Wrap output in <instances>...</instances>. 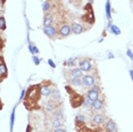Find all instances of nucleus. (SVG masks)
<instances>
[{
  "label": "nucleus",
  "instance_id": "obj_7",
  "mask_svg": "<svg viewBox=\"0 0 133 132\" xmlns=\"http://www.w3.org/2000/svg\"><path fill=\"white\" fill-rule=\"evenodd\" d=\"M43 33L47 35L48 38H50V39H52L54 40V39L57 37V34H58V30H56L52 25L43 26Z\"/></svg>",
  "mask_w": 133,
  "mask_h": 132
},
{
  "label": "nucleus",
  "instance_id": "obj_36",
  "mask_svg": "<svg viewBox=\"0 0 133 132\" xmlns=\"http://www.w3.org/2000/svg\"><path fill=\"white\" fill-rule=\"evenodd\" d=\"M5 2H6V0H1V5H2V6H4Z\"/></svg>",
  "mask_w": 133,
  "mask_h": 132
},
{
  "label": "nucleus",
  "instance_id": "obj_4",
  "mask_svg": "<svg viewBox=\"0 0 133 132\" xmlns=\"http://www.w3.org/2000/svg\"><path fill=\"white\" fill-rule=\"evenodd\" d=\"M7 76H8V70L5 63V58L4 56H0V81L2 82Z\"/></svg>",
  "mask_w": 133,
  "mask_h": 132
},
{
  "label": "nucleus",
  "instance_id": "obj_16",
  "mask_svg": "<svg viewBox=\"0 0 133 132\" xmlns=\"http://www.w3.org/2000/svg\"><path fill=\"white\" fill-rule=\"evenodd\" d=\"M104 100H101V99H97V100L93 101V105H92V108L95 110H101L104 108Z\"/></svg>",
  "mask_w": 133,
  "mask_h": 132
},
{
  "label": "nucleus",
  "instance_id": "obj_37",
  "mask_svg": "<svg viewBox=\"0 0 133 132\" xmlns=\"http://www.w3.org/2000/svg\"><path fill=\"white\" fill-rule=\"evenodd\" d=\"M89 2H90V4H92V2H93V0H89Z\"/></svg>",
  "mask_w": 133,
  "mask_h": 132
},
{
  "label": "nucleus",
  "instance_id": "obj_17",
  "mask_svg": "<svg viewBox=\"0 0 133 132\" xmlns=\"http://www.w3.org/2000/svg\"><path fill=\"white\" fill-rule=\"evenodd\" d=\"M52 21H54L52 15H50V14L44 15V17H43V26H49V25H51Z\"/></svg>",
  "mask_w": 133,
  "mask_h": 132
},
{
  "label": "nucleus",
  "instance_id": "obj_18",
  "mask_svg": "<svg viewBox=\"0 0 133 132\" xmlns=\"http://www.w3.org/2000/svg\"><path fill=\"white\" fill-rule=\"evenodd\" d=\"M51 99H54V100H57V101H60V92L58 89H54L51 90Z\"/></svg>",
  "mask_w": 133,
  "mask_h": 132
},
{
  "label": "nucleus",
  "instance_id": "obj_26",
  "mask_svg": "<svg viewBox=\"0 0 133 132\" xmlns=\"http://www.w3.org/2000/svg\"><path fill=\"white\" fill-rule=\"evenodd\" d=\"M30 51H31L32 54H39V50H38L37 46H35V44H33V43L30 44Z\"/></svg>",
  "mask_w": 133,
  "mask_h": 132
},
{
  "label": "nucleus",
  "instance_id": "obj_33",
  "mask_svg": "<svg viewBox=\"0 0 133 132\" xmlns=\"http://www.w3.org/2000/svg\"><path fill=\"white\" fill-rule=\"evenodd\" d=\"M48 63H49V65H50L52 68H55V67H56V64H55V63H54L52 61H51V59H49V61H48Z\"/></svg>",
  "mask_w": 133,
  "mask_h": 132
},
{
  "label": "nucleus",
  "instance_id": "obj_2",
  "mask_svg": "<svg viewBox=\"0 0 133 132\" xmlns=\"http://www.w3.org/2000/svg\"><path fill=\"white\" fill-rule=\"evenodd\" d=\"M66 91L68 92L69 95V101H71V106L73 108H78L80 106L83 105V101H84V97L82 95L77 94L74 89L71 88V85H66L65 87Z\"/></svg>",
  "mask_w": 133,
  "mask_h": 132
},
{
  "label": "nucleus",
  "instance_id": "obj_1",
  "mask_svg": "<svg viewBox=\"0 0 133 132\" xmlns=\"http://www.w3.org/2000/svg\"><path fill=\"white\" fill-rule=\"evenodd\" d=\"M40 97H41L40 84L29 87V89L26 90V97L24 99V106H25L29 110L39 109L40 108V107H39Z\"/></svg>",
  "mask_w": 133,
  "mask_h": 132
},
{
  "label": "nucleus",
  "instance_id": "obj_25",
  "mask_svg": "<svg viewBox=\"0 0 133 132\" xmlns=\"http://www.w3.org/2000/svg\"><path fill=\"white\" fill-rule=\"evenodd\" d=\"M106 15H107V18L110 19V2H109V0H108L107 4H106Z\"/></svg>",
  "mask_w": 133,
  "mask_h": 132
},
{
  "label": "nucleus",
  "instance_id": "obj_28",
  "mask_svg": "<svg viewBox=\"0 0 133 132\" xmlns=\"http://www.w3.org/2000/svg\"><path fill=\"white\" fill-rule=\"evenodd\" d=\"M14 121H15V109L11 113V117H10V131L13 130V125H14Z\"/></svg>",
  "mask_w": 133,
  "mask_h": 132
},
{
  "label": "nucleus",
  "instance_id": "obj_22",
  "mask_svg": "<svg viewBox=\"0 0 133 132\" xmlns=\"http://www.w3.org/2000/svg\"><path fill=\"white\" fill-rule=\"evenodd\" d=\"M93 105V100H91L89 97H84V101H83V106H85V107H91Z\"/></svg>",
  "mask_w": 133,
  "mask_h": 132
},
{
  "label": "nucleus",
  "instance_id": "obj_12",
  "mask_svg": "<svg viewBox=\"0 0 133 132\" xmlns=\"http://www.w3.org/2000/svg\"><path fill=\"white\" fill-rule=\"evenodd\" d=\"M62 106V103L60 101H57V100H54L51 99L50 101L47 103V106H46V109L48 112H55L56 109H58V107Z\"/></svg>",
  "mask_w": 133,
  "mask_h": 132
},
{
  "label": "nucleus",
  "instance_id": "obj_8",
  "mask_svg": "<svg viewBox=\"0 0 133 132\" xmlns=\"http://www.w3.org/2000/svg\"><path fill=\"white\" fill-rule=\"evenodd\" d=\"M99 95H100V88L98 85H95L93 88H91L87 92V97H89L93 101L99 98Z\"/></svg>",
  "mask_w": 133,
  "mask_h": 132
},
{
  "label": "nucleus",
  "instance_id": "obj_29",
  "mask_svg": "<svg viewBox=\"0 0 133 132\" xmlns=\"http://www.w3.org/2000/svg\"><path fill=\"white\" fill-rule=\"evenodd\" d=\"M76 121H77V122L84 123V121H85V117H84L83 115H77V116H76Z\"/></svg>",
  "mask_w": 133,
  "mask_h": 132
},
{
  "label": "nucleus",
  "instance_id": "obj_11",
  "mask_svg": "<svg viewBox=\"0 0 133 132\" xmlns=\"http://www.w3.org/2000/svg\"><path fill=\"white\" fill-rule=\"evenodd\" d=\"M47 82H42L40 84V92H41V96H44V97H48V96L51 95V89H50V85L54 84L52 82H50L49 84H46Z\"/></svg>",
  "mask_w": 133,
  "mask_h": 132
},
{
  "label": "nucleus",
  "instance_id": "obj_21",
  "mask_svg": "<svg viewBox=\"0 0 133 132\" xmlns=\"http://www.w3.org/2000/svg\"><path fill=\"white\" fill-rule=\"evenodd\" d=\"M75 61H76V58H68L67 61H65L64 65L67 66V67H72V66H75Z\"/></svg>",
  "mask_w": 133,
  "mask_h": 132
},
{
  "label": "nucleus",
  "instance_id": "obj_32",
  "mask_svg": "<svg viewBox=\"0 0 133 132\" xmlns=\"http://www.w3.org/2000/svg\"><path fill=\"white\" fill-rule=\"evenodd\" d=\"M54 132H66V130H65L64 128H57Z\"/></svg>",
  "mask_w": 133,
  "mask_h": 132
},
{
  "label": "nucleus",
  "instance_id": "obj_38",
  "mask_svg": "<svg viewBox=\"0 0 133 132\" xmlns=\"http://www.w3.org/2000/svg\"><path fill=\"white\" fill-rule=\"evenodd\" d=\"M48 1H49V0H48Z\"/></svg>",
  "mask_w": 133,
  "mask_h": 132
},
{
  "label": "nucleus",
  "instance_id": "obj_14",
  "mask_svg": "<svg viewBox=\"0 0 133 132\" xmlns=\"http://www.w3.org/2000/svg\"><path fill=\"white\" fill-rule=\"evenodd\" d=\"M71 28H72V32H73L74 34H81V33H83L85 31V29H84L81 24H77V23H72Z\"/></svg>",
  "mask_w": 133,
  "mask_h": 132
},
{
  "label": "nucleus",
  "instance_id": "obj_35",
  "mask_svg": "<svg viewBox=\"0 0 133 132\" xmlns=\"http://www.w3.org/2000/svg\"><path fill=\"white\" fill-rule=\"evenodd\" d=\"M31 129H32V128H31V125H29V128H28V131H26V132H31V131H32Z\"/></svg>",
  "mask_w": 133,
  "mask_h": 132
},
{
  "label": "nucleus",
  "instance_id": "obj_10",
  "mask_svg": "<svg viewBox=\"0 0 133 132\" xmlns=\"http://www.w3.org/2000/svg\"><path fill=\"white\" fill-rule=\"evenodd\" d=\"M104 129L106 132H117V125L113 120H107L104 124Z\"/></svg>",
  "mask_w": 133,
  "mask_h": 132
},
{
  "label": "nucleus",
  "instance_id": "obj_3",
  "mask_svg": "<svg viewBox=\"0 0 133 132\" xmlns=\"http://www.w3.org/2000/svg\"><path fill=\"white\" fill-rule=\"evenodd\" d=\"M84 10H85V13L81 17V19L84 23H89L90 25H92L95 23V14H93V9H92V4L88 2L87 6L84 7Z\"/></svg>",
  "mask_w": 133,
  "mask_h": 132
},
{
  "label": "nucleus",
  "instance_id": "obj_5",
  "mask_svg": "<svg viewBox=\"0 0 133 132\" xmlns=\"http://www.w3.org/2000/svg\"><path fill=\"white\" fill-rule=\"evenodd\" d=\"M71 32H72L71 25H68V24H62L58 30V35L60 38H66L71 34Z\"/></svg>",
  "mask_w": 133,
  "mask_h": 132
},
{
  "label": "nucleus",
  "instance_id": "obj_24",
  "mask_svg": "<svg viewBox=\"0 0 133 132\" xmlns=\"http://www.w3.org/2000/svg\"><path fill=\"white\" fill-rule=\"evenodd\" d=\"M0 30H1V31H5L6 30V21H5L4 15L0 16Z\"/></svg>",
  "mask_w": 133,
  "mask_h": 132
},
{
  "label": "nucleus",
  "instance_id": "obj_31",
  "mask_svg": "<svg viewBox=\"0 0 133 132\" xmlns=\"http://www.w3.org/2000/svg\"><path fill=\"white\" fill-rule=\"evenodd\" d=\"M33 62H34L35 65H39V64H40V59H39L38 57H35V56L33 57Z\"/></svg>",
  "mask_w": 133,
  "mask_h": 132
},
{
  "label": "nucleus",
  "instance_id": "obj_19",
  "mask_svg": "<svg viewBox=\"0 0 133 132\" xmlns=\"http://www.w3.org/2000/svg\"><path fill=\"white\" fill-rule=\"evenodd\" d=\"M68 83H69V85H71V87H80L81 84H83L82 80H81L80 77H77V79H72V80H69Z\"/></svg>",
  "mask_w": 133,
  "mask_h": 132
},
{
  "label": "nucleus",
  "instance_id": "obj_23",
  "mask_svg": "<svg viewBox=\"0 0 133 132\" xmlns=\"http://www.w3.org/2000/svg\"><path fill=\"white\" fill-rule=\"evenodd\" d=\"M109 29L111 30V32H113L115 35H119L121 34V30H119L118 26H116V25H109Z\"/></svg>",
  "mask_w": 133,
  "mask_h": 132
},
{
  "label": "nucleus",
  "instance_id": "obj_27",
  "mask_svg": "<svg viewBox=\"0 0 133 132\" xmlns=\"http://www.w3.org/2000/svg\"><path fill=\"white\" fill-rule=\"evenodd\" d=\"M42 9H43V11H46V13L49 10V1H48V0L43 2V5H42Z\"/></svg>",
  "mask_w": 133,
  "mask_h": 132
},
{
  "label": "nucleus",
  "instance_id": "obj_20",
  "mask_svg": "<svg viewBox=\"0 0 133 132\" xmlns=\"http://www.w3.org/2000/svg\"><path fill=\"white\" fill-rule=\"evenodd\" d=\"M63 122L64 121H62V120H59V118H57V117H52V121H51V125H52L54 128H62V125H63Z\"/></svg>",
  "mask_w": 133,
  "mask_h": 132
},
{
  "label": "nucleus",
  "instance_id": "obj_13",
  "mask_svg": "<svg viewBox=\"0 0 133 132\" xmlns=\"http://www.w3.org/2000/svg\"><path fill=\"white\" fill-rule=\"evenodd\" d=\"M67 74L72 76V79H77V77H83V71L81 68H71L67 71Z\"/></svg>",
  "mask_w": 133,
  "mask_h": 132
},
{
  "label": "nucleus",
  "instance_id": "obj_6",
  "mask_svg": "<svg viewBox=\"0 0 133 132\" xmlns=\"http://www.w3.org/2000/svg\"><path fill=\"white\" fill-rule=\"evenodd\" d=\"M78 66H80V68L82 70L83 72H91L93 66H92V63L90 59H81L80 62H78Z\"/></svg>",
  "mask_w": 133,
  "mask_h": 132
},
{
  "label": "nucleus",
  "instance_id": "obj_34",
  "mask_svg": "<svg viewBox=\"0 0 133 132\" xmlns=\"http://www.w3.org/2000/svg\"><path fill=\"white\" fill-rule=\"evenodd\" d=\"M130 75H131V77H132V81H133V70L130 71Z\"/></svg>",
  "mask_w": 133,
  "mask_h": 132
},
{
  "label": "nucleus",
  "instance_id": "obj_9",
  "mask_svg": "<svg viewBox=\"0 0 133 132\" xmlns=\"http://www.w3.org/2000/svg\"><path fill=\"white\" fill-rule=\"evenodd\" d=\"M82 82H83V85L87 87V88H93L96 84V80H95V76L91 75V74H88V75H84L82 77Z\"/></svg>",
  "mask_w": 133,
  "mask_h": 132
},
{
  "label": "nucleus",
  "instance_id": "obj_30",
  "mask_svg": "<svg viewBox=\"0 0 133 132\" xmlns=\"http://www.w3.org/2000/svg\"><path fill=\"white\" fill-rule=\"evenodd\" d=\"M126 54H128V56L130 57V58L133 61V52H132V50L131 49H128V51H126Z\"/></svg>",
  "mask_w": 133,
  "mask_h": 132
},
{
  "label": "nucleus",
  "instance_id": "obj_15",
  "mask_svg": "<svg viewBox=\"0 0 133 132\" xmlns=\"http://www.w3.org/2000/svg\"><path fill=\"white\" fill-rule=\"evenodd\" d=\"M92 122L95 123L96 125H102V124H105V122H106L105 116L102 115V114H96V115L92 117Z\"/></svg>",
  "mask_w": 133,
  "mask_h": 132
}]
</instances>
